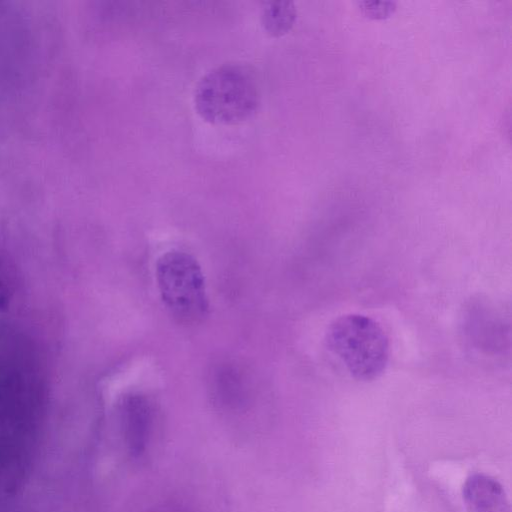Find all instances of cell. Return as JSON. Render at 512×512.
<instances>
[{"label":"cell","mask_w":512,"mask_h":512,"mask_svg":"<svg viewBox=\"0 0 512 512\" xmlns=\"http://www.w3.org/2000/svg\"><path fill=\"white\" fill-rule=\"evenodd\" d=\"M325 343L348 373L359 381H372L386 369L389 339L372 318L346 314L333 320L327 328Z\"/></svg>","instance_id":"cell-1"},{"label":"cell","mask_w":512,"mask_h":512,"mask_svg":"<svg viewBox=\"0 0 512 512\" xmlns=\"http://www.w3.org/2000/svg\"><path fill=\"white\" fill-rule=\"evenodd\" d=\"M258 99L254 78L235 64L222 65L206 73L194 94L197 112L213 124H235L247 119L255 112Z\"/></svg>","instance_id":"cell-2"},{"label":"cell","mask_w":512,"mask_h":512,"mask_svg":"<svg viewBox=\"0 0 512 512\" xmlns=\"http://www.w3.org/2000/svg\"><path fill=\"white\" fill-rule=\"evenodd\" d=\"M161 299L180 323L200 322L208 314L205 278L198 261L188 253L171 250L156 262Z\"/></svg>","instance_id":"cell-3"},{"label":"cell","mask_w":512,"mask_h":512,"mask_svg":"<svg viewBox=\"0 0 512 512\" xmlns=\"http://www.w3.org/2000/svg\"><path fill=\"white\" fill-rule=\"evenodd\" d=\"M118 423L127 456L133 461L145 459L156 428V410L152 401L140 393L126 395L118 407Z\"/></svg>","instance_id":"cell-4"},{"label":"cell","mask_w":512,"mask_h":512,"mask_svg":"<svg viewBox=\"0 0 512 512\" xmlns=\"http://www.w3.org/2000/svg\"><path fill=\"white\" fill-rule=\"evenodd\" d=\"M462 496L469 512H511L504 487L485 473L469 475L463 484Z\"/></svg>","instance_id":"cell-5"},{"label":"cell","mask_w":512,"mask_h":512,"mask_svg":"<svg viewBox=\"0 0 512 512\" xmlns=\"http://www.w3.org/2000/svg\"><path fill=\"white\" fill-rule=\"evenodd\" d=\"M296 15L297 10L292 1H273L264 8L263 26L269 34L280 36L291 29Z\"/></svg>","instance_id":"cell-6"},{"label":"cell","mask_w":512,"mask_h":512,"mask_svg":"<svg viewBox=\"0 0 512 512\" xmlns=\"http://www.w3.org/2000/svg\"><path fill=\"white\" fill-rule=\"evenodd\" d=\"M358 6L362 14L370 19H385L392 15L397 7L395 1H359Z\"/></svg>","instance_id":"cell-7"},{"label":"cell","mask_w":512,"mask_h":512,"mask_svg":"<svg viewBox=\"0 0 512 512\" xmlns=\"http://www.w3.org/2000/svg\"><path fill=\"white\" fill-rule=\"evenodd\" d=\"M150 512H191L184 506H180L177 504H165L162 506H159L155 508L153 511Z\"/></svg>","instance_id":"cell-8"}]
</instances>
